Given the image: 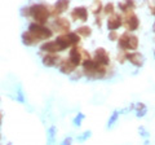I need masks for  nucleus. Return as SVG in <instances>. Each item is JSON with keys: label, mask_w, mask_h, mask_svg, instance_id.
Here are the masks:
<instances>
[{"label": "nucleus", "mask_w": 155, "mask_h": 145, "mask_svg": "<svg viewBox=\"0 0 155 145\" xmlns=\"http://www.w3.org/2000/svg\"><path fill=\"white\" fill-rule=\"evenodd\" d=\"M118 42L122 51H136L138 48V38L133 34H129V31L122 34L118 38Z\"/></svg>", "instance_id": "obj_3"}, {"label": "nucleus", "mask_w": 155, "mask_h": 145, "mask_svg": "<svg viewBox=\"0 0 155 145\" xmlns=\"http://www.w3.org/2000/svg\"><path fill=\"white\" fill-rule=\"evenodd\" d=\"M150 9H151V13L154 14V16H155V5L154 7H151V8H150Z\"/></svg>", "instance_id": "obj_25"}, {"label": "nucleus", "mask_w": 155, "mask_h": 145, "mask_svg": "<svg viewBox=\"0 0 155 145\" xmlns=\"http://www.w3.org/2000/svg\"><path fill=\"white\" fill-rule=\"evenodd\" d=\"M122 25H123V16L122 14H116V13L110 14V17L107 20V29L109 30H116V29H119Z\"/></svg>", "instance_id": "obj_9"}, {"label": "nucleus", "mask_w": 155, "mask_h": 145, "mask_svg": "<svg viewBox=\"0 0 155 145\" xmlns=\"http://www.w3.org/2000/svg\"><path fill=\"white\" fill-rule=\"evenodd\" d=\"M22 39H23V43H25L26 46H35V44H38L39 40L38 38L34 35L32 32H30V31H26V32H23L22 34Z\"/></svg>", "instance_id": "obj_13"}, {"label": "nucleus", "mask_w": 155, "mask_h": 145, "mask_svg": "<svg viewBox=\"0 0 155 145\" xmlns=\"http://www.w3.org/2000/svg\"><path fill=\"white\" fill-rule=\"evenodd\" d=\"M118 34H116V30H110V34H109V39L110 40H118Z\"/></svg>", "instance_id": "obj_23"}, {"label": "nucleus", "mask_w": 155, "mask_h": 145, "mask_svg": "<svg viewBox=\"0 0 155 145\" xmlns=\"http://www.w3.org/2000/svg\"><path fill=\"white\" fill-rule=\"evenodd\" d=\"M96 23H97L98 26H101V18H100V17H97V18H96Z\"/></svg>", "instance_id": "obj_24"}, {"label": "nucleus", "mask_w": 155, "mask_h": 145, "mask_svg": "<svg viewBox=\"0 0 155 145\" xmlns=\"http://www.w3.org/2000/svg\"><path fill=\"white\" fill-rule=\"evenodd\" d=\"M69 60L76 67L81 64V61H83V55H81V49H80V48H78L76 46L72 47V49L70 51V55H69Z\"/></svg>", "instance_id": "obj_10"}, {"label": "nucleus", "mask_w": 155, "mask_h": 145, "mask_svg": "<svg viewBox=\"0 0 155 145\" xmlns=\"http://www.w3.org/2000/svg\"><path fill=\"white\" fill-rule=\"evenodd\" d=\"M69 5H70V0H58L54 4V12H53V14L54 16H60V14H62L69 9Z\"/></svg>", "instance_id": "obj_12"}, {"label": "nucleus", "mask_w": 155, "mask_h": 145, "mask_svg": "<svg viewBox=\"0 0 155 145\" xmlns=\"http://www.w3.org/2000/svg\"><path fill=\"white\" fill-rule=\"evenodd\" d=\"M28 31L32 32L39 40H47L53 35L52 30L44 27L43 25H40V23H31L30 27H28Z\"/></svg>", "instance_id": "obj_4"}, {"label": "nucleus", "mask_w": 155, "mask_h": 145, "mask_svg": "<svg viewBox=\"0 0 155 145\" xmlns=\"http://www.w3.org/2000/svg\"><path fill=\"white\" fill-rule=\"evenodd\" d=\"M123 25L127 29V31H136L140 26V20L136 16V13L133 11H128L124 12L123 16Z\"/></svg>", "instance_id": "obj_5"}, {"label": "nucleus", "mask_w": 155, "mask_h": 145, "mask_svg": "<svg viewBox=\"0 0 155 145\" xmlns=\"http://www.w3.org/2000/svg\"><path fill=\"white\" fill-rule=\"evenodd\" d=\"M83 71L87 76L93 79H101L106 75V66L97 64L94 60H83Z\"/></svg>", "instance_id": "obj_1"}, {"label": "nucleus", "mask_w": 155, "mask_h": 145, "mask_svg": "<svg viewBox=\"0 0 155 145\" xmlns=\"http://www.w3.org/2000/svg\"><path fill=\"white\" fill-rule=\"evenodd\" d=\"M53 27L60 32H69L70 31V22L66 18H56L53 22Z\"/></svg>", "instance_id": "obj_11"}, {"label": "nucleus", "mask_w": 155, "mask_h": 145, "mask_svg": "<svg viewBox=\"0 0 155 145\" xmlns=\"http://www.w3.org/2000/svg\"><path fill=\"white\" fill-rule=\"evenodd\" d=\"M75 65L72 64V62L69 60V59H66L61 62V65H60V70L64 72V74H70V72H72L75 70Z\"/></svg>", "instance_id": "obj_14"}, {"label": "nucleus", "mask_w": 155, "mask_h": 145, "mask_svg": "<svg viewBox=\"0 0 155 145\" xmlns=\"http://www.w3.org/2000/svg\"><path fill=\"white\" fill-rule=\"evenodd\" d=\"M154 31H155V23H154Z\"/></svg>", "instance_id": "obj_26"}, {"label": "nucleus", "mask_w": 155, "mask_h": 145, "mask_svg": "<svg viewBox=\"0 0 155 145\" xmlns=\"http://www.w3.org/2000/svg\"><path fill=\"white\" fill-rule=\"evenodd\" d=\"M71 18L75 20V21L85 22L87 20H88V9H87L85 7H76L75 9H72Z\"/></svg>", "instance_id": "obj_7"}, {"label": "nucleus", "mask_w": 155, "mask_h": 145, "mask_svg": "<svg viewBox=\"0 0 155 145\" xmlns=\"http://www.w3.org/2000/svg\"><path fill=\"white\" fill-rule=\"evenodd\" d=\"M102 9H104V13H105V14H113L114 11H115V9H114V4H113V3L106 4V5H105Z\"/></svg>", "instance_id": "obj_22"}, {"label": "nucleus", "mask_w": 155, "mask_h": 145, "mask_svg": "<svg viewBox=\"0 0 155 145\" xmlns=\"http://www.w3.org/2000/svg\"><path fill=\"white\" fill-rule=\"evenodd\" d=\"M66 35H67V38L70 39V42H71V44H72V46L79 44V42H80V36L78 35L76 32H71V31H69V32H66Z\"/></svg>", "instance_id": "obj_20"}, {"label": "nucleus", "mask_w": 155, "mask_h": 145, "mask_svg": "<svg viewBox=\"0 0 155 145\" xmlns=\"http://www.w3.org/2000/svg\"><path fill=\"white\" fill-rule=\"evenodd\" d=\"M30 16L36 21V23L44 25L51 16V12L48 7L43 5V4H35V5L30 7Z\"/></svg>", "instance_id": "obj_2"}, {"label": "nucleus", "mask_w": 155, "mask_h": 145, "mask_svg": "<svg viewBox=\"0 0 155 145\" xmlns=\"http://www.w3.org/2000/svg\"><path fill=\"white\" fill-rule=\"evenodd\" d=\"M43 64H44L45 66H56L58 64V57L56 55H47L44 59H43Z\"/></svg>", "instance_id": "obj_18"}, {"label": "nucleus", "mask_w": 155, "mask_h": 145, "mask_svg": "<svg viewBox=\"0 0 155 145\" xmlns=\"http://www.w3.org/2000/svg\"><path fill=\"white\" fill-rule=\"evenodd\" d=\"M56 43L58 44V47L61 48V51H64V49H66V48H69V47L72 46L70 39L67 38L66 34H64V35H61V36H58L57 39H56Z\"/></svg>", "instance_id": "obj_16"}, {"label": "nucleus", "mask_w": 155, "mask_h": 145, "mask_svg": "<svg viewBox=\"0 0 155 145\" xmlns=\"http://www.w3.org/2000/svg\"><path fill=\"white\" fill-rule=\"evenodd\" d=\"M94 4H93V7H92V12H93L94 14H96V16H97V14H98L101 11H102V4H101V2H100V0H94Z\"/></svg>", "instance_id": "obj_21"}, {"label": "nucleus", "mask_w": 155, "mask_h": 145, "mask_svg": "<svg viewBox=\"0 0 155 145\" xmlns=\"http://www.w3.org/2000/svg\"><path fill=\"white\" fill-rule=\"evenodd\" d=\"M97 64L102 65V66H107L110 64V56L106 52L105 48H97L94 52V59H93Z\"/></svg>", "instance_id": "obj_6"}, {"label": "nucleus", "mask_w": 155, "mask_h": 145, "mask_svg": "<svg viewBox=\"0 0 155 145\" xmlns=\"http://www.w3.org/2000/svg\"><path fill=\"white\" fill-rule=\"evenodd\" d=\"M125 60H128L130 64L134 65V66H137V67H141L143 65V57L141 53H138V52H127L125 51Z\"/></svg>", "instance_id": "obj_8"}, {"label": "nucleus", "mask_w": 155, "mask_h": 145, "mask_svg": "<svg viewBox=\"0 0 155 145\" xmlns=\"http://www.w3.org/2000/svg\"><path fill=\"white\" fill-rule=\"evenodd\" d=\"M41 51H44V52H49V53H56V52H60L61 51V48L58 47V44L54 42H48L45 43V44H43L41 48H40Z\"/></svg>", "instance_id": "obj_15"}, {"label": "nucleus", "mask_w": 155, "mask_h": 145, "mask_svg": "<svg viewBox=\"0 0 155 145\" xmlns=\"http://www.w3.org/2000/svg\"><path fill=\"white\" fill-rule=\"evenodd\" d=\"M76 34H78L79 36L88 38V36H91V34H92V29H91L89 26H80V27L76 30Z\"/></svg>", "instance_id": "obj_19"}, {"label": "nucleus", "mask_w": 155, "mask_h": 145, "mask_svg": "<svg viewBox=\"0 0 155 145\" xmlns=\"http://www.w3.org/2000/svg\"><path fill=\"white\" fill-rule=\"evenodd\" d=\"M119 9L123 13L128 11H133V9H136V2L134 0H124V2L119 3Z\"/></svg>", "instance_id": "obj_17"}]
</instances>
